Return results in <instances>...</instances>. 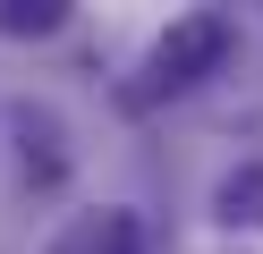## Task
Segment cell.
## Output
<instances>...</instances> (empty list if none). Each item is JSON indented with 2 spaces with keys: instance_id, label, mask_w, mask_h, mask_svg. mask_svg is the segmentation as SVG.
I'll list each match as a JSON object with an SVG mask.
<instances>
[{
  "instance_id": "obj_3",
  "label": "cell",
  "mask_w": 263,
  "mask_h": 254,
  "mask_svg": "<svg viewBox=\"0 0 263 254\" xmlns=\"http://www.w3.org/2000/svg\"><path fill=\"white\" fill-rule=\"evenodd\" d=\"M221 220H246V229H263V161H246V169H229L221 178Z\"/></svg>"
},
{
  "instance_id": "obj_1",
  "label": "cell",
  "mask_w": 263,
  "mask_h": 254,
  "mask_svg": "<svg viewBox=\"0 0 263 254\" xmlns=\"http://www.w3.org/2000/svg\"><path fill=\"white\" fill-rule=\"evenodd\" d=\"M221 51H229V17H212V9H195V17H178L170 34L153 43V93H187V85H204L212 68H221Z\"/></svg>"
},
{
  "instance_id": "obj_2",
  "label": "cell",
  "mask_w": 263,
  "mask_h": 254,
  "mask_svg": "<svg viewBox=\"0 0 263 254\" xmlns=\"http://www.w3.org/2000/svg\"><path fill=\"white\" fill-rule=\"evenodd\" d=\"M60 254H144V220L136 212H93L60 237Z\"/></svg>"
},
{
  "instance_id": "obj_4",
  "label": "cell",
  "mask_w": 263,
  "mask_h": 254,
  "mask_svg": "<svg viewBox=\"0 0 263 254\" xmlns=\"http://www.w3.org/2000/svg\"><path fill=\"white\" fill-rule=\"evenodd\" d=\"M17 135H26V169L51 186V178H60V127H51L43 110H17Z\"/></svg>"
},
{
  "instance_id": "obj_5",
  "label": "cell",
  "mask_w": 263,
  "mask_h": 254,
  "mask_svg": "<svg viewBox=\"0 0 263 254\" xmlns=\"http://www.w3.org/2000/svg\"><path fill=\"white\" fill-rule=\"evenodd\" d=\"M60 0H9V9H0V34H60Z\"/></svg>"
}]
</instances>
